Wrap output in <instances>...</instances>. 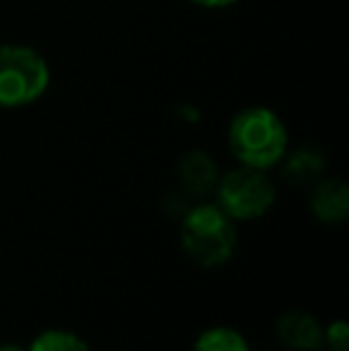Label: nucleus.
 Segmentation results:
<instances>
[{"label": "nucleus", "mask_w": 349, "mask_h": 351, "mask_svg": "<svg viewBox=\"0 0 349 351\" xmlns=\"http://www.w3.org/2000/svg\"><path fill=\"white\" fill-rule=\"evenodd\" d=\"M184 254L201 268H220L237 251V227L218 204H196L180 222Z\"/></svg>", "instance_id": "2"}, {"label": "nucleus", "mask_w": 349, "mask_h": 351, "mask_svg": "<svg viewBox=\"0 0 349 351\" xmlns=\"http://www.w3.org/2000/svg\"><path fill=\"white\" fill-rule=\"evenodd\" d=\"M328 351H345V349H328Z\"/></svg>", "instance_id": "14"}, {"label": "nucleus", "mask_w": 349, "mask_h": 351, "mask_svg": "<svg viewBox=\"0 0 349 351\" xmlns=\"http://www.w3.org/2000/svg\"><path fill=\"white\" fill-rule=\"evenodd\" d=\"M228 146L239 165L270 170L282 162L289 148L287 127L268 108H247L230 122Z\"/></svg>", "instance_id": "1"}, {"label": "nucleus", "mask_w": 349, "mask_h": 351, "mask_svg": "<svg viewBox=\"0 0 349 351\" xmlns=\"http://www.w3.org/2000/svg\"><path fill=\"white\" fill-rule=\"evenodd\" d=\"M194 351H254L249 339L230 325H213L196 337Z\"/></svg>", "instance_id": "9"}, {"label": "nucleus", "mask_w": 349, "mask_h": 351, "mask_svg": "<svg viewBox=\"0 0 349 351\" xmlns=\"http://www.w3.org/2000/svg\"><path fill=\"white\" fill-rule=\"evenodd\" d=\"M309 206L323 225H342L349 215V189L337 177H323L311 186Z\"/></svg>", "instance_id": "6"}, {"label": "nucleus", "mask_w": 349, "mask_h": 351, "mask_svg": "<svg viewBox=\"0 0 349 351\" xmlns=\"http://www.w3.org/2000/svg\"><path fill=\"white\" fill-rule=\"evenodd\" d=\"M282 175L297 186H313L326 177V156L316 146H302L292 153H285Z\"/></svg>", "instance_id": "8"}, {"label": "nucleus", "mask_w": 349, "mask_h": 351, "mask_svg": "<svg viewBox=\"0 0 349 351\" xmlns=\"http://www.w3.org/2000/svg\"><path fill=\"white\" fill-rule=\"evenodd\" d=\"M213 194L225 215L232 217L234 222L258 220L273 208L278 199V189L268 170H256L247 165H239L220 175Z\"/></svg>", "instance_id": "3"}, {"label": "nucleus", "mask_w": 349, "mask_h": 351, "mask_svg": "<svg viewBox=\"0 0 349 351\" xmlns=\"http://www.w3.org/2000/svg\"><path fill=\"white\" fill-rule=\"evenodd\" d=\"M51 84V67L27 46H0V108L36 103Z\"/></svg>", "instance_id": "4"}, {"label": "nucleus", "mask_w": 349, "mask_h": 351, "mask_svg": "<svg viewBox=\"0 0 349 351\" xmlns=\"http://www.w3.org/2000/svg\"><path fill=\"white\" fill-rule=\"evenodd\" d=\"M194 5H201V8H210V10H218V8H230L234 5L237 0H189Z\"/></svg>", "instance_id": "12"}, {"label": "nucleus", "mask_w": 349, "mask_h": 351, "mask_svg": "<svg viewBox=\"0 0 349 351\" xmlns=\"http://www.w3.org/2000/svg\"><path fill=\"white\" fill-rule=\"evenodd\" d=\"M323 344H328V349L349 351V328L345 320H333L323 328Z\"/></svg>", "instance_id": "11"}, {"label": "nucleus", "mask_w": 349, "mask_h": 351, "mask_svg": "<svg viewBox=\"0 0 349 351\" xmlns=\"http://www.w3.org/2000/svg\"><path fill=\"white\" fill-rule=\"evenodd\" d=\"M0 351H27V347L14 344V342H5V344H0Z\"/></svg>", "instance_id": "13"}, {"label": "nucleus", "mask_w": 349, "mask_h": 351, "mask_svg": "<svg viewBox=\"0 0 349 351\" xmlns=\"http://www.w3.org/2000/svg\"><path fill=\"white\" fill-rule=\"evenodd\" d=\"M177 175H180L182 189L191 196H208L215 191L218 184V165L215 160L204 151H191L177 165Z\"/></svg>", "instance_id": "7"}, {"label": "nucleus", "mask_w": 349, "mask_h": 351, "mask_svg": "<svg viewBox=\"0 0 349 351\" xmlns=\"http://www.w3.org/2000/svg\"><path fill=\"white\" fill-rule=\"evenodd\" d=\"M27 351H91L82 335L65 328H48L29 342Z\"/></svg>", "instance_id": "10"}, {"label": "nucleus", "mask_w": 349, "mask_h": 351, "mask_svg": "<svg viewBox=\"0 0 349 351\" xmlns=\"http://www.w3.org/2000/svg\"><path fill=\"white\" fill-rule=\"evenodd\" d=\"M275 335L287 351H318L323 347V325L306 311H287L280 315Z\"/></svg>", "instance_id": "5"}]
</instances>
